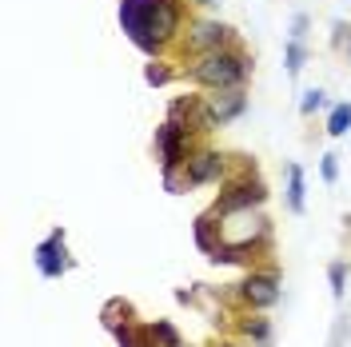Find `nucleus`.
I'll list each match as a JSON object with an SVG mask.
<instances>
[{
	"instance_id": "f257e3e1",
	"label": "nucleus",
	"mask_w": 351,
	"mask_h": 347,
	"mask_svg": "<svg viewBox=\"0 0 351 347\" xmlns=\"http://www.w3.org/2000/svg\"><path fill=\"white\" fill-rule=\"evenodd\" d=\"M180 21H184L180 0H120V24L128 40L152 60L180 36Z\"/></svg>"
},
{
	"instance_id": "f03ea898",
	"label": "nucleus",
	"mask_w": 351,
	"mask_h": 347,
	"mask_svg": "<svg viewBox=\"0 0 351 347\" xmlns=\"http://www.w3.org/2000/svg\"><path fill=\"white\" fill-rule=\"evenodd\" d=\"M188 76H192L199 88H208V92H219V88H243L247 76H252V56L243 52L240 44H228V48H216V52L192 56Z\"/></svg>"
},
{
	"instance_id": "7ed1b4c3",
	"label": "nucleus",
	"mask_w": 351,
	"mask_h": 347,
	"mask_svg": "<svg viewBox=\"0 0 351 347\" xmlns=\"http://www.w3.org/2000/svg\"><path fill=\"white\" fill-rule=\"evenodd\" d=\"M192 132L188 124H180V120H164L160 128H156V148H160V168L164 172H180L184 164H188V156L196 152L192 148Z\"/></svg>"
},
{
	"instance_id": "20e7f679",
	"label": "nucleus",
	"mask_w": 351,
	"mask_h": 347,
	"mask_svg": "<svg viewBox=\"0 0 351 347\" xmlns=\"http://www.w3.org/2000/svg\"><path fill=\"white\" fill-rule=\"evenodd\" d=\"M263 200H267V188L256 180V172H240L236 180H228V188L219 192L212 212L216 216H223V212H252V208H263Z\"/></svg>"
},
{
	"instance_id": "39448f33",
	"label": "nucleus",
	"mask_w": 351,
	"mask_h": 347,
	"mask_svg": "<svg viewBox=\"0 0 351 347\" xmlns=\"http://www.w3.org/2000/svg\"><path fill=\"white\" fill-rule=\"evenodd\" d=\"M243 112H247V92L243 88H219L212 96H204V124H208V132L240 120Z\"/></svg>"
},
{
	"instance_id": "423d86ee",
	"label": "nucleus",
	"mask_w": 351,
	"mask_h": 347,
	"mask_svg": "<svg viewBox=\"0 0 351 347\" xmlns=\"http://www.w3.org/2000/svg\"><path fill=\"white\" fill-rule=\"evenodd\" d=\"M228 44H236V32L219 21H196L184 32V52H192V56L216 52V48H228Z\"/></svg>"
},
{
	"instance_id": "0eeeda50",
	"label": "nucleus",
	"mask_w": 351,
	"mask_h": 347,
	"mask_svg": "<svg viewBox=\"0 0 351 347\" xmlns=\"http://www.w3.org/2000/svg\"><path fill=\"white\" fill-rule=\"evenodd\" d=\"M228 172V156L212 152V148H196L184 164V176H188V188H199V184H212Z\"/></svg>"
},
{
	"instance_id": "6e6552de",
	"label": "nucleus",
	"mask_w": 351,
	"mask_h": 347,
	"mask_svg": "<svg viewBox=\"0 0 351 347\" xmlns=\"http://www.w3.org/2000/svg\"><path fill=\"white\" fill-rule=\"evenodd\" d=\"M240 296H243L252 307H271V304H280V280H276V272H252V276L240 283Z\"/></svg>"
},
{
	"instance_id": "1a4fd4ad",
	"label": "nucleus",
	"mask_w": 351,
	"mask_h": 347,
	"mask_svg": "<svg viewBox=\"0 0 351 347\" xmlns=\"http://www.w3.org/2000/svg\"><path fill=\"white\" fill-rule=\"evenodd\" d=\"M36 267H40V276L48 280H60L68 272V260H64V232L56 228L52 236L44 239L40 248H36Z\"/></svg>"
},
{
	"instance_id": "9d476101",
	"label": "nucleus",
	"mask_w": 351,
	"mask_h": 347,
	"mask_svg": "<svg viewBox=\"0 0 351 347\" xmlns=\"http://www.w3.org/2000/svg\"><path fill=\"white\" fill-rule=\"evenodd\" d=\"M304 168H300V164H287V208H291V212H295V216H300V212H304Z\"/></svg>"
},
{
	"instance_id": "9b49d317",
	"label": "nucleus",
	"mask_w": 351,
	"mask_h": 347,
	"mask_svg": "<svg viewBox=\"0 0 351 347\" xmlns=\"http://www.w3.org/2000/svg\"><path fill=\"white\" fill-rule=\"evenodd\" d=\"M351 132V100H343V104H335L328 116V136L331 140H339V136H348Z\"/></svg>"
},
{
	"instance_id": "f8f14e48",
	"label": "nucleus",
	"mask_w": 351,
	"mask_h": 347,
	"mask_svg": "<svg viewBox=\"0 0 351 347\" xmlns=\"http://www.w3.org/2000/svg\"><path fill=\"white\" fill-rule=\"evenodd\" d=\"M287 76H300L304 72V60H307V48H304V40H287Z\"/></svg>"
},
{
	"instance_id": "ddd939ff",
	"label": "nucleus",
	"mask_w": 351,
	"mask_h": 347,
	"mask_svg": "<svg viewBox=\"0 0 351 347\" xmlns=\"http://www.w3.org/2000/svg\"><path fill=\"white\" fill-rule=\"evenodd\" d=\"M243 335L256 339V344H267V339H271V324H267V320H247V324H243Z\"/></svg>"
},
{
	"instance_id": "4468645a",
	"label": "nucleus",
	"mask_w": 351,
	"mask_h": 347,
	"mask_svg": "<svg viewBox=\"0 0 351 347\" xmlns=\"http://www.w3.org/2000/svg\"><path fill=\"white\" fill-rule=\"evenodd\" d=\"M324 104H328V100H324V92H319V88H311V92H304V100H300V112H304V116H315Z\"/></svg>"
},
{
	"instance_id": "2eb2a0df",
	"label": "nucleus",
	"mask_w": 351,
	"mask_h": 347,
	"mask_svg": "<svg viewBox=\"0 0 351 347\" xmlns=\"http://www.w3.org/2000/svg\"><path fill=\"white\" fill-rule=\"evenodd\" d=\"M152 335H156V339H160L164 347H180V335H176V327H172V324H164V320H156Z\"/></svg>"
},
{
	"instance_id": "dca6fc26",
	"label": "nucleus",
	"mask_w": 351,
	"mask_h": 347,
	"mask_svg": "<svg viewBox=\"0 0 351 347\" xmlns=\"http://www.w3.org/2000/svg\"><path fill=\"white\" fill-rule=\"evenodd\" d=\"M144 80H148V84H168V80H172V68H164L160 60H152V64L144 68Z\"/></svg>"
},
{
	"instance_id": "f3484780",
	"label": "nucleus",
	"mask_w": 351,
	"mask_h": 347,
	"mask_svg": "<svg viewBox=\"0 0 351 347\" xmlns=\"http://www.w3.org/2000/svg\"><path fill=\"white\" fill-rule=\"evenodd\" d=\"M319 172H324V180H328V184H335V180H339V156L328 152L324 160H319Z\"/></svg>"
},
{
	"instance_id": "a211bd4d",
	"label": "nucleus",
	"mask_w": 351,
	"mask_h": 347,
	"mask_svg": "<svg viewBox=\"0 0 351 347\" xmlns=\"http://www.w3.org/2000/svg\"><path fill=\"white\" fill-rule=\"evenodd\" d=\"M343 276H348V272H343V263H331V267H328V280H331V296H335V300L343 296Z\"/></svg>"
},
{
	"instance_id": "6ab92c4d",
	"label": "nucleus",
	"mask_w": 351,
	"mask_h": 347,
	"mask_svg": "<svg viewBox=\"0 0 351 347\" xmlns=\"http://www.w3.org/2000/svg\"><path fill=\"white\" fill-rule=\"evenodd\" d=\"M307 24H311V21H307L304 12H295V16H291V40H304V36H307Z\"/></svg>"
},
{
	"instance_id": "aec40b11",
	"label": "nucleus",
	"mask_w": 351,
	"mask_h": 347,
	"mask_svg": "<svg viewBox=\"0 0 351 347\" xmlns=\"http://www.w3.org/2000/svg\"><path fill=\"white\" fill-rule=\"evenodd\" d=\"M192 4H199V8H212V4H216V0H192Z\"/></svg>"
},
{
	"instance_id": "412c9836",
	"label": "nucleus",
	"mask_w": 351,
	"mask_h": 347,
	"mask_svg": "<svg viewBox=\"0 0 351 347\" xmlns=\"http://www.w3.org/2000/svg\"><path fill=\"white\" fill-rule=\"evenodd\" d=\"M348 56H351V28H348Z\"/></svg>"
},
{
	"instance_id": "4be33fe9",
	"label": "nucleus",
	"mask_w": 351,
	"mask_h": 347,
	"mask_svg": "<svg viewBox=\"0 0 351 347\" xmlns=\"http://www.w3.org/2000/svg\"><path fill=\"white\" fill-rule=\"evenodd\" d=\"M219 347H240V344H219Z\"/></svg>"
}]
</instances>
